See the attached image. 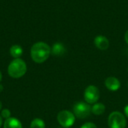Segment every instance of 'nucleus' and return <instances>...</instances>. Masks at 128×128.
Here are the masks:
<instances>
[{"label": "nucleus", "mask_w": 128, "mask_h": 128, "mask_svg": "<svg viewBox=\"0 0 128 128\" xmlns=\"http://www.w3.org/2000/svg\"><path fill=\"white\" fill-rule=\"evenodd\" d=\"M27 70L26 62L21 58H14L8 65V73L13 78H20L24 76Z\"/></svg>", "instance_id": "f03ea898"}, {"label": "nucleus", "mask_w": 128, "mask_h": 128, "mask_svg": "<svg viewBox=\"0 0 128 128\" xmlns=\"http://www.w3.org/2000/svg\"><path fill=\"white\" fill-rule=\"evenodd\" d=\"M95 46L100 50H106L110 46L109 40L103 35H98L94 40Z\"/></svg>", "instance_id": "6e6552de"}, {"label": "nucleus", "mask_w": 128, "mask_h": 128, "mask_svg": "<svg viewBox=\"0 0 128 128\" xmlns=\"http://www.w3.org/2000/svg\"><path fill=\"white\" fill-rule=\"evenodd\" d=\"M84 99L88 104H94L100 99V91L98 88L94 85L86 87L84 92Z\"/></svg>", "instance_id": "423d86ee"}, {"label": "nucleus", "mask_w": 128, "mask_h": 128, "mask_svg": "<svg viewBox=\"0 0 128 128\" xmlns=\"http://www.w3.org/2000/svg\"><path fill=\"white\" fill-rule=\"evenodd\" d=\"M58 124L63 128H70L75 122V116L68 110H62L57 116Z\"/></svg>", "instance_id": "39448f33"}, {"label": "nucleus", "mask_w": 128, "mask_h": 128, "mask_svg": "<svg viewBox=\"0 0 128 128\" xmlns=\"http://www.w3.org/2000/svg\"><path fill=\"white\" fill-rule=\"evenodd\" d=\"M80 128H98L97 125L92 122H86L85 124H83Z\"/></svg>", "instance_id": "2eb2a0df"}, {"label": "nucleus", "mask_w": 128, "mask_h": 128, "mask_svg": "<svg viewBox=\"0 0 128 128\" xmlns=\"http://www.w3.org/2000/svg\"></svg>", "instance_id": "4be33fe9"}, {"label": "nucleus", "mask_w": 128, "mask_h": 128, "mask_svg": "<svg viewBox=\"0 0 128 128\" xmlns=\"http://www.w3.org/2000/svg\"><path fill=\"white\" fill-rule=\"evenodd\" d=\"M10 116H11V113H10V110L8 109H4L1 112L2 118H4L5 119H8L9 118H10Z\"/></svg>", "instance_id": "4468645a"}, {"label": "nucleus", "mask_w": 128, "mask_h": 128, "mask_svg": "<svg viewBox=\"0 0 128 128\" xmlns=\"http://www.w3.org/2000/svg\"><path fill=\"white\" fill-rule=\"evenodd\" d=\"M2 102L0 101V110H1V109H2Z\"/></svg>", "instance_id": "412c9836"}, {"label": "nucleus", "mask_w": 128, "mask_h": 128, "mask_svg": "<svg viewBox=\"0 0 128 128\" xmlns=\"http://www.w3.org/2000/svg\"><path fill=\"white\" fill-rule=\"evenodd\" d=\"M23 52V50L21 46L15 44L10 48V54L14 58H19Z\"/></svg>", "instance_id": "f8f14e48"}, {"label": "nucleus", "mask_w": 128, "mask_h": 128, "mask_svg": "<svg viewBox=\"0 0 128 128\" xmlns=\"http://www.w3.org/2000/svg\"></svg>", "instance_id": "5701e85b"}, {"label": "nucleus", "mask_w": 128, "mask_h": 128, "mask_svg": "<svg viewBox=\"0 0 128 128\" xmlns=\"http://www.w3.org/2000/svg\"><path fill=\"white\" fill-rule=\"evenodd\" d=\"M2 116H0V128L2 126Z\"/></svg>", "instance_id": "a211bd4d"}, {"label": "nucleus", "mask_w": 128, "mask_h": 128, "mask_svg": "<svg viewBox=\"0 0 128 128\" xmlns=\"http://www.w3.org/2000/svg\"><path fill=\"white\" fill-rule=\"evenodd\" d=\"M108 126L110 128H125L127 126L125 116L118 111L111 112L108 117Z\"/></svg>", "instance_id": "7ed1b4c3"}, {"label": "nucleus", "mask_w": 128, "mask_h": 128, "mask_svg": "<svg viewBox=\"0 0 128 128\" xmlns=\"http://www.w3.org/2000/svg\"><path fill=\"white\" fill-rule=\"evenodd\" d=\"M50 53V46L44 42H37L34 44L31 48V57L32 60L38 64H40L46 61Z\"/></svg>", "instance_id": "f257e3e1"}, {"label": "nucleus", "mask_w": 128, "mask_h": 128, "mask_svg": "<svg viewBox=\"0 0 128 128\" xmlns=\"http://www.w3.org/2000/svg\"><path fill=\"white\" fill-rule=\"evenodd\" d=\"M2 90H3V87H2V85H0V92H1Z\"/></svg>", "instance_id": "6ab92c4d"}, {"label": "nucleus", "mask_w": 128, "mask_h": 128, "mask_svg": "<svg viewBox=\"0 0 128 128\" xmlns=\"http://www.w3.org/2000/svg\"><path fill=\"white\" fill-rule=\"evenodd\" d=\"M66 49L63 44L57 42L54 44L51 48V53L55 56H62L65 53Z\"/></svg>", "instance_id": "1a4fd4ad"}, {"label": "nucleus", "mask_w": 128, "mask_h": 128, "mask_svg": "<svg viewBox=\"0 0 128 128\" xmlns=\"http://www.w3.org/2000/svg\"><path fill=\"white\" fill-rule=\"evenodd\" d=\"M104 84L106 88L111 92L118 91L121 87V82L118 78L114 76L107 77L104 82Z\"/></svg>", "instance_id": "0eeeda50"}, {"label": "nucleus", "mask_w": 128, "mask_h": 128, "mask_svg": "<svg viewBox=\"0 0 128 128\" xmlns=\"http://www.w3.org/2000/svg\"><path fill=\"white\" fill-rule=\"evenodd\" d=\"M124 39H125V41H126V43L128 44V31L126 32V33H125V35H124Z\"/></svg>", "instance_id": "f3484780"}, {"label": "nucleus", "mask_w": 128, "mask_h": 128, "mask_svg": "<svg viewBox=\"0 0 128 128\" xmlns=\"http://www.w3.org/2000/svg\"></svg>", "instance_id": "b1692460"}, {"label": "nucleus", "mask_w": 128, "mask_h": 128, "mask_svg": "<svg viewBox=\"0 0 128 128\" xmlns=\"http://www.w3.org/2000/svg\"><path fill=\"white\" fill-rule=\"evenodd\" d=\"M4 128H22V125L20 120L16 118L10 117L5 120Z\"/></svg>", "instance_id": "9d476101"}, {"label": "nucleus", "mask_w": 128, "mask_h": 128, "mask_svg": "<svg viewBox=\"0 0 128 128\" xmlns=\"http://www.w3.org/2000/svg\"><path fill=\"white\" fill-rule=\"evenodd\" d=\"M44 122L40 118H34L30 124V128H45Z\"/></svg>", "instance_id": "ddd939ff"}, {"label": "nucleus", "mask_w": 128, "mask_h": 128, "mask_svg": "<svg viewBox=\"0 0 128 128\" xmlns=\"http://www.w3.org/2000/svg\"><path fill=\"white\" fill-rule=\"evenodd\" d=\"M124 114H125V116H127L128 118V104L124 107Z\"/></svg>", "instance_id": "dca6fc26"}, {"label": "nucleus", "mask_w": 128, "mask_h": 128, "mask_svg": "<svg viewBox=\"0 0 128 128\" xmlns=\"http://www.w3.org/2000/svg\"><path fill=\"white\" fill-rule=\"evenodd\" d=\"M73 112L75 117L80 119H84L91 115L92 106L86 102H76L73 106Z\"/></svg>", "instance_id": "20e7f679"}, {"label": "nucleus", "mask_w": 128, "mask_h": 128, "mask_svg": "<svg viewBox=\"0 0 128 128\" xmlns=\"http://www.w3.org/2000/svg\"><path fill=\"white\" fill-rule=\"evenodd\" d=\"M2 73H1V71H0V81L2 80Z\"/></svg>", "instance_id": "aec40b11"}, {"label": "nucleus", "mask_w": 128, "mask_h": 128, "mask_svg": "<svg viewBox=\"0 0 128 128\" xmlns=\"http://www.w3.org/2000/svg\"><path fill=\"white\" fill-rule=\"evenodd\" d=\"M106 111V106L102 103H96L92 106V112L95 116H101Z\"/></svg>", "instance_id": "9b49d317"}]
</instances>
